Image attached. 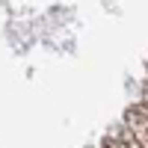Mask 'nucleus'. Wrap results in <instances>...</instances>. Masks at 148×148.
<instances>
[]
</instances>
